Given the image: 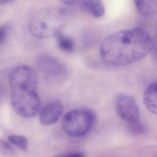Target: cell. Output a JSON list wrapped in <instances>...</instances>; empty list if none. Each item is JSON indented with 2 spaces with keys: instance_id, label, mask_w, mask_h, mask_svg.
Here are the masks:
<instances>
[{
  "instance_id": "cell-2",
  "label": "cell",
  "mask_w": 157,
  "mask_h": 157,
  "mask_svg": "<svg viewBox=\"0 0 157 157\" xmlns=\"http://www.w3.org/2000/svg\"><path fill=\"white\" fill-rule=\"evenodd\" d=\"M69 20L68 13L59 7H48L36 12L31 18L29 30L37 38L56 36L62 32Z\"/></svg>"
},
{
  "instance_id": "cell-6",
  "label": "cell",
  "mask_w": 157,
  "mask_h": 157,
  "mask_svg": "<svg viewBox=\"0 0 157 157\" xmlns=\"http://www.w3.org/2000/svg\"><path fill=\"white\" fill-rule=\"evenodd\" d=\"M9 81L11 88L36 90L37 75L33 69L27 66L16 67L11 72Z\"/></svg>"
},
{
  "instance_id": "cell-14",
  "label": "cell",
  "mask_w": 157,
  "mask_h": 157,
  "mask_svg": "<svg viewBox=\"0 0 157 157\" xmlns=\"http://www.w3.org/2000/svg\"><path fill=\"white\" fill-rule=\"evenodd\" d=\"M128 129L129 131L134 135H143L147 131V128L146 125L139 120L134 123H128Z\"/></svg>"
},
{
  "instance_id": "cell-13",
  "label": "cell",
  "mask_w": 157,
  "mask_h": 157,
  "mask_svg": "<svg viewBox=\"0 0 157 157\" xmlns=\"http://www.w3.org/2000/svg\"><path fill=\"white\" fill-rule=\"evenodd\" d=\"M8 140L11 144L21 150L26 151L28 149V140L23 136L11 135L9 136Z\"/></svg>"
},
{
  "instance_id": "cell-12",
  "label": "cell",
  "mask_w": 157,
  "mask_h": 157,
  "mask_svg": "<svg viewBox=\"0 0 157 157\" xmlns=\"http://www.w3.org/2000/svg\"><path fill=\"white\" fill-rule=\"evenodd\" d=\"M58 46L64 52L71 53L74 51L75 44L71 37L65 35L62 32L56 36Z\"/></svg>"
},
{
  "instance_id": "cell-19",
  "label": "cell",
  "mask_w": 157,
  "mask_h": 157,
  "mask_svg": "<svg viewBox=\"0 0 157 157\" xmlns=\"http://www.w3.org/2000/svg\"><path fill=\"white\" fill-rule=\"evenodd\" d=\"M65 156H74V157H83L84 156L83 153L82 152H74L68 153V154L65 155Z\"/></svg>"
},
{
  "instance_id": "cell-16",
  "label": "cell",
  "mask_w": 157,
  "mask_h": 157,
  "mask_svg": "<svg viewBox=\"0 0 157 157\" xmlns=\"http://www.w3.org/2000/svg\"><path fill=\"white\" fill-rule=\"evenodd\" d=\"M0 150L4 153H9L11 154L15 153L14 150L13 148L6 141L3 140H1L0 143Z\"/></svg>"
},
{
  "instance_id": "cell-5",
  "label": "cell",
  "mask_w": 157,
  "mask_h": 157,
  "mask_svg": "<svg viewBox=\"0 0 157 157\" xmlns=\"http://www.w3.org/2000/svg\"><path fill=\"white\" fill-rule=\"evenodd\" d=\"M39 71L48 80L59 82L66 76L67 69L63 63L57 59L49 56L41 55L36 60Z\"/></svg>"
},
{
  "instance_id": "cell-1",
  "label": "cell",
  "mask_w": 157,
  "mask_h": 157,
  "mask_svg": "<svg viewBox=\"0 0 157 157\" xmlns=\"http://www.w3.org/2000/svg\"><path fill=\"white\" fill-rule=\"evenodd\" d=\"M154 42L145 29L123 30L106 37L101 46L103 61L110 66L123 67L146 57L154 48Z\"/></svg>"
},
{
  "instance_id": "cell-7",
  "label": "cell",
  "mask_w": 157,
  "mask_h": 157,
  "mask_svg": "<svg viewBox=\"0 0 157 157\" xmlns=\"http://www.w3.org/2000/svg\"><path fill=\"white\" fill-rule=\"evenodd\" d=\"M115 109L118 116L128 123H134L140 119V111L136 100L125 94H120L115 100Z\"/></svg>"
},
{
  "instance_id": "cell-20",
  "label": "cell",
  "mask_w": 157,
  "mask_h": 157,
  "mask_svg": "<svg viewBox=\"0 0 157 157\" xmlns=\"http://www.w3.org/2000/svg\"><path fill=\"white\" fill-rule=\"evenodd\" d=\"M15 0H0V4L1 5H7L12 3Z\"/></svg>"
},
{
  "instance_id": "cell-11",
  "label": "cell",
  "mask_w": 157,
  "mask_h": 157,
  "mask_svg": "<svg viewBox=\"0 0 157 157\" xmlns=\"http://www.w3.org/2000/svg\"><path fill=\"white\" fill-rule=\"evenodd\" d=\"M138 11L145 17H151L157 13V0H135Z\"/></svg>"
},
{
  "instance_id": "cell-8",
  "label": "cell",
  "mask_w": 157,
  "mask_h": 157,
  "mask_svg": "<svg viewBox=\"0 0 157 157\" xmlns=\"http://www.w3.org/2000/svg\"><path fill=\"white\" fill-rule=\"evenodd\" d=\"M63 111V105L59 101H55L48 104L43 108L40 113V123L44 126L55 124L62 115Z\"/></svg>"
},
{
  "instance_id": "cell-10",
  "label": "cell",
  "mask_w": 157,
  "mask_h": 157,
  "mask_svg": "<svg viewBox=\"0 0 157 157\" xmlns=\"http://www.w3.org/2000/svg\"><path fill=\"white\" fill-rule=\"evenodd\" d=\"M143 101L146 107L157 116V82L150 84L145 89Z\"/></svg>"
},
{
  "instance_id": "cell-15",
  "label": "cell",
  "mask_w": 157,
  "mask_h": 157,
  "mask_svg": "<svg viewBox=\"0 0 157 157\" xmlns=\"http://www.w3.org/2000/svg\"><path fill=\"white\" fill-rule=\"evenodd\" d=\"M10 26L8 24H3L0 27V44L2 45L7 41L10 34Z\"/></svg>"
},
{
  "instance_id": "cell-9",
  "label": "cell",
  "mask_w": 157,
  "mask_h": 157,
  "mask_svg": "<svg viewBox=\"0 0 157 157\" xmlns=\"http://www.w3.org/2000/svg\"><path fill=\"white\" fill-rule=\"evenodd\" d=\"M82 9L95 18H101L105 13V7L102 0H82Z\"/></svg>"
},
{
  "instance_id": "cell-17",
  "label": "cell",
  "mask_w": 157,
  "mask_h": 157,
  "mask_svg": "<svg viewBox=\"0 0 157 157\" xmlns=\"http://www.w3.org/2000/svg\"><path fill=\"white\" fill-rule=\"evenodd\" d=\"M61 3L67 6H74L78 3L80 0H58Z\"/></svg>"
},
{
  "instance_id": "cell-3",
  "label": "cell",
  "mask_w": 157,
  "mask_h": 157,
  "mask_svg": "<svg viewBox=\"0 0 157 157\" xmlns=\"http://www.w3.org/2000/svg\"><path fill=\"white\" fill-rule=\"evenodd\" d=\"M95 117L94 113L89 110H73L64 116L62 128L68 136L79 137L90 131L95 122Z\"/></svg>"
},
{
  "instance_id": "cell-18",
  "label": "cell",
  "mask_w": 157,
  "mask_h": 157,
  "mask_svg": "<svg viewBox=\"0 0 157 157\" xmlns=\"http://www.w3.org/2000/svg\"><path fill=\"white\" fill-rule=\"evenodd\" d=\"M152 52V57L154 62L157 65V45L154 46Z\"/></svg>"
},
{
  "instance_id": "cell-4",
  "label": "cell",
  "mask_w": 157,
  "mask_h": 157,
  "mask_svg": "<svg viewBox=\"0 0 157 157\" xmlns=\"http://www.w3.org/2000/svg\"><path fill=\"white\" fill-rule=\"evenodd\" d=\"M11 102L13 108L22 117H31L37 114L41 106L36 90L11 88Z\"/></svg>"
}]
</instances>
